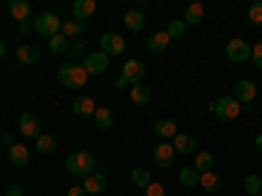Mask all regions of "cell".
Segmentation results:
<instances>
[{"label": "cell", "instance_id": "35", "mask_svg": "<svg viewBox=\"0 0 262 196\" xmlns=\"http://www.w3.org/2000/svg\"><path fill=\"white\" fill-rule=\"evenodd\" d=\"M144 196H165V188H163L160 183H155V181H152V183L144 188Z\"/></svg>", "mask_w": 262, "mask_h": 196}, {"label": "cell", "instance_id": "10", "mask_svg": "<svg viewBox=\"0 0 262 196\" xmlns=\"http://www.w3.org/2000/svg\"><path fill=\"white\" fill-rule=\"evenodd\" d=\"M128 84H139L142 79H144V63L142 60H137V58H131V60H126L123 63V74H121Z\"/></svg>", "mask_w": 262, "mask_h": 196}, {"label": "cell", "instance_id": "13", "mask_svg": "<svg viewBox=\"0 0 262 196\" xmlns=\"http://www.w3.org/2000/svg\"><path fill=\"white\" fill-rule=\"evenodd\" d=\"M71 110H74V115H79V118H90V115H95L97 105H95L92 97H76V100L71 102Z\"/></svg>", "mask_w": 262, "mask_h": 196}, {"label": "cell", "instance_id": "34", "mask_svg": "<svg viewBox=\"0 0 262 196\" xmlns=\"http://www.w3.org/2000/svg\"><path fill=\"white\" fill-rule=\"evenodd\" d=\"M249 21L254 27H262V0H257V3L249 6Z\"/></svg>", "mask_w": 262, "mask_h": 196}, {"label": "cell", "instance_id": "7", "mask_svg": "<svg viewBox=\"0 0 262 196\" xmlns=\"http://www.w3.org/2000/svg\"><path fill=\"white\" fill-rule=\"evenodd\" d=\"M226 55L233 63H247L252 58V47H249V42H244V39H231L226 45Z\"/></svg>", "mask_w": 262, "mask_h": 196}, {"label": "cell", "instance_id": "1", "mask_svg": "<svg viewBox=\"0 0 262 196\" xmlns=\"http://www.w3.org/2000/svg\"><path fill=\"white\" fill-rule=\"evenodd\" d=\"M58 81L69 89H84L86 81H90V74L84 71V65L79 63H66L58 68Z\"/></svg>", "mask_w": 262, "mask_h": 196}, {"label": "cell", "instance_id": "5", "mask_svg": "<svg viewBox=\"0 0 262 196\" xmlns=\"http://www.w3.org/2000/svg\"><path fill=\"white\" fill-rule=\"evenodd\" d=\"M84 71L90 74V76H102L105 71H107V65H111V58H107L105 53H100V50H95V53H86L84 55Z\"/></svg>", "mask_w": 262, "mask_h": 196}, {"label": "cell", "instance_id": "3", "mask_svg": "<svg viewBox=\"0 0 262 196\" xmlns=\"http://www.w3.org/2000/svg\"><path fill=\"white\" fill-rule=\"evenodd\" d=\"M210 110L221 118V120H236L238 115H242V110L244 107L238 105L233 97H217L212 105H210Z\"/></svg>", "mask_w": 262, "mask_h": 196}, {"label": "cell", "instance_id": "43", "mask_svg": "<svg viewBox=\"0 0 262 196\" xmlns=\"http://www.w3.org/2000/svg\"><path fill=\"white\" fill-rule=\"evenodd\" d=\"M3 58H6V42L0 39V60H3Z\"/></svg>", "mask_w": 262, "mask_h": 196}, {"label": "cell", "instance_id": "37", "mask_svg": "<svg viewBox=\"0 0 262 196\" xmlns=\"http://www.w3.org/2000/svg\"><path fill=\"white\" fill-rule=\"evenodd\" d=\"M3 196H24V188L16 186V183H11V186L3 188Z\"/></svg>", "mask_w": 262, "mask_h": 196}, {"label": "cell", "instance_id": "32", "mask_svg": "<svg viewBox=\"0 0 262 196\" xmlns=\"http://www.w3.org/2000/svg\"><path fill=\"white\" fill-rule=\"evenodd\" d=\"M244 188H247L249 196H259V193H262V178H259V176H247Z\"/></svg>", "mask_w": 262, "mask_h": 196}, {"label": "cell", "instance_id": "15", "mask_svg": "<svg viewBox=\"0 0 262 196\" xmlns=\"http://www.w3.org/2000/svg\"><path fill=\"white\" fill-rule=\"evenodd\" d=\"M202 18H205V6L202 3H191V6H186L181 21L186 27H196V24H202Z\"/></svg>", "mask_w": 262, "mask_h": 196}, {"label": "cell", "instance_id": "12", "mask_svg": "<svg viewBox=\"0 0 262 196\" xmlns=\"http://www.w3.org/2000/svg\"><path fill=\"white\" fill-rule=\"evenodd\" d=\"M18 131H21L27 139H37V136L42 134V131H39V120H37L32 113H24V115L18 118Z\"/></svg>", "mask_w": 262, "mask_h": 196}, {"label": "cell", "instance_id": "11", "mask_svg": "<svg viewBox=\"0 0 262 196\" xmlns=\"http://www.w3.org/2000/svg\"><path fill=\"white\" fill-rule=\"evenodd\" d=\"M8 160L16 167H27L29 160H32V152H29L27 144H13V146H8Z\"/></svg>", "mask_w": 262, "mask_h": 196}, {"label": "cell", "instance_id": "26", "mask_svg": "<svg viewBox=\"0 0 262 196\" xmlns=\"http://www.w3.org/2000/svg\"><path fill=\"white\" fill-rule=\"evenodd\" d=\"M131 183H134L137 188H147L152 183V173L147 167H134L131 170Z\"/></svg>", "mask_w": 262, "mask_h": 196}, {"label": "cell", "instance_id": "14", "mask_svg": "<svg viewBox=\"0 0 262 196\" xmlns=\"http://www.w3.org/2000/svg\"><path fill=\"white\" fill-rule=\"evenodd\" d=\"M105 173H100V170H95V173H90V176L84 178V191L86 193H102L105 191Z\"/></svg>", "mask_w": 262, "mask_h": 196}, {"label": "cell", "instance_id": "6", "mask_svg": "<svg viewBox=\"0 0 262 196\" xmlns=\"http://www.w3.org/2000/svg\"><path fill=\"white\" fill-rule=\"evenodd\" d=\"M123 50H126V42H123L121 34L107 32V34L100 37V53H105L107 58H111V55H121Z\"/></svg>", "mask_w": 262, "mask_h": 196}, {"label": "cell", "instance_id": "44", "mask_svg": "<svg viewBox=\"0 0 262 196\" xmlns=\"http://www.w3.org/2000/svg\"><path fill=\"white\" fill-rule=\"evenodd\" d=\"M257 149L262 152V134H257Z\"/></svg>", "mask_w": 262, "mask_h": 196}, {"label": "cell", "instance_id": "40", "mask_svg": "<svg viewBox=\"0 0 262 196\" xmlns=\"http://www.w3.org/2000/svg\"><path fill=\"white\" fill-rule=\"evenodd\" d=\"M32 32V24H29V21H21V24H18V34H29Z\"/></svg>", "mask_w": 262, "mask_h": 196}, {"label": "cell", "instance_id": "20", "mask_svg": "<svg viewBox=\"0 0 262 196\" xmlns=\"http://www.w3.org/2000/svg\"><path fill=\"white\" fill-rule=\"evenodd\" d=\"M95 11H97V3H95V0H76V3H74V18H76V21L90 18Z\"/></svg>", "mask_w": 262, "mask_h": 196}, {"label": "cell", "instance_id": "2", "mask_svg": "<svg viewBox=\"0 0 262 196\" xmlns=\"http://www.w3.org/2000/svg\"><path fill=\"white\" fill-rule=\"evenodd\" d=\"M66 170L76 178H86L90 173H95V157L86 149H76L69 155V160H66Z\"/></svg>", "mask_w": 262, "mask_h": 196}, {"label": "cell", "instance_id": "19", "mask_svg": "<svg viewBox=\"0 0 262 196\" xmlns=\"http://www.w3.org/2000/svg\"><path fill=\"white\" fill-rule=\"evenodd\" d=\"M8 11H11V16L21 24V21H27V18H29L32 6L27 3V0H11V3H8Z\"/></svg>", "mask_w": 262, "mask_h": 196}, {"label": "cell", "instance_id": "9", "mask_svg": "<svg viewBox=\"0 0 262 196\" xmlns=\"http://www.w3.org/2000/svg\"><path fill=\"white\" fill-rule=\"evenodd\" d=\"M254 97H257V84H252L249 79H244V81H238L236 84V94H233V100L238 102V105H249V102H254Z\"/></svg>", "mask_w": 262, "mask_h": 196}, {"label": "cell", "instance_id": "16", "mask_svg": "<svg viewBox=\"0 0 262 196\" xmlns=\"http://www.w3.org/2000/svg\"><path fill=\"white\" fill-rule=\"evenodd\" d=\"M176 134H179V126L173 123V120H168V118H163V120H158L155 123V136L158 139H176Z\"/></svg>", "mask_w": 262, "mask_h": 196}, {"label": "cell", "instance_id": "4", "mask_svg": "<svg viewBox=\"0 0 262 196\" xmlns=\"http://www.w3.org/2000/svg\"><path fill=\"white\" fill-rule=\"evenodd\" d=\"M60 27H63V21L55 16V13H50V11H45V13H39L37 18H34V29L42 34V37H55V34H60Z\"/></svg>", "mask_w": 262, "mask_h": 196}, {"label": "cell", "instance_id": "22", "mask_svg": "<svg viewBox=\"0 0 262 196\" xmlns=\"http://www.w3.org/2000/svg\"><path fill=\"white\" fill-rule=\"evenodd\" d=\"M152 100V92L147 84H131V102L134 105H147Z\"/></svg>", "mask_w": 262, "mask_h": 196}, {"label": "cell", "instance_id": "41", "mask_svg": "<svg viewBox=\"0 0 262 196\" xmlns=\"http://www.w3.org/2000/svg\"><path fill=\"white\" fill-rule=\"evenodd\" d=\"M3 144H8V146H13L16 141H13V134H11V131H6V134H3Z\"/></svg>", "mask_w": 262, "mask_h": 196}, {"label": "cell", "instance_id": "27", "mask_svg": "<svg viewBox=\"0 0 262 196\" xmlns=\"http://www.w3.org/2000/svg\"><path fill=\"white\" fill-rule=\"evenodd\" d=\"M123 24H126V29H131V32H139V29L144 27V13H142V11H128V13L123 16Z\"/></svg>", "mask_w": 262, "mask_h": 196}, {"label": "cell", "instance_id": "18", "mask_svg": "<svg viewBox=\"0 0 262 196\" xmlns=\"http://www.w3.org/2000/svg\"><path fill=\"white\" fill-rule=\"evenodd\" d=\"M168 45H170V37H168L165 32H155V34L147 39V50H149V53H165Z\"/></svg>", "mask_w": 262, "mask_h": 196}, {"label": "cell", "instance_id": "29", "mask_svg": "<svg viewBox=\"0 0 262 196\" xmlns=\"http://www.w3.org/2000/svg\"><path fill=\"white\" fill-rule=\"evenodd\" d=\"M194 167L200 170V173H207V170L215 167V157L210 155V152H200V155H196V160H194Z\"/></svg>", "mask_w": 262, "mask_h": 196}, {"label": "cell", "instance_id": "28", "mask_svg": "<svg viewBox=\"0 0 262 196\" xmlns=\"http://www.w3.org/2000/svg\"><path fill=\"white\" fill-rule=\"evenodd\" d=\"M200 176H202V173L196 170V167H184L181 176H179V181H181L186 188H194V186H200Z\"/></svg>", "mask_w": 262, "mask_h": 196}, {"label": "cell", "instance_id": "8", "mask_svg": "<svg viewBox=\"0 0 262 196\" xmlns=\"http://www.w3.org/2000/svg\"><path fill=\"white\" fill-rule=\"evenodd\" d=\"M173 155H176L173 144L160 141V144L155 146V152H152V160H155V165H158V167H173Z\"/></svg>", "mask_w": 262, "mask_h": 196}, {"label": "cell", "instance_id": "38", "mask_svg": "<svg viewBox=\"0 0 262 196\" xmlns=\"http://www.w3.org/2000/svg\"><path fill=\"white\" fill-rule=\"evenodd\" d=\"M84 53H86V47L81 45V42H76L74 47H69V58H81Z\"/></svg>", "mask_w": 262, "mask_h": 196}, {"label": "cell", "instance_id": "30", "mask_svg": "<svg viewBox=\"0 0 262 196\" xmlns=\"http://www.w3.org/2000/svg\"><path fill=\"white\" fill-rule=\"evenodd\" d=\"M81 32H84V24H81V21H76V18L63 21V27H60V34L63 37H79Z\"/></svg>", "mask_w": 262, "mask_h": 196}, {"label": "cell", "instance_id": "31", "mask_svg": "<svg viewBox=\"0 0 262 196\" xmlns=\"http://www.w3.org/2000/svg\"><path fill=\"white\" fill-rule=\"evenodd\" d=\"M184 32H186V24H184V21H179V18L168 21V29H165V34L170 37V42H173V39H181V37H184Z\"/></svg>", "mask_w": 262, "mask_h": 196}, {"label": "cell", "instance_id": "24", "mask_svg": "<svg viewBox=\"0 0 262 196\" xmlns=\"http://www.w3.org/2000/svg\"><path fill=\"white\" fill-rule=\"evenodd\" d=\"M92 118H95V126H97L100 131H107V128L113 126V113H111V107H97Z\"/></svg>", "mask_w": 262, "mask_h": 196}, {"label": "cell", "instance_id": "33", "mask_svg": "<svg viewBox=\"0 0 262 196\" xmlns=\"http://www.w3.org/2000/svg\"><path fill=\"white\" fill-rule=\"evenodd\" d=\"M50 50L53 53H69V37H63V34L50 37Z\"/></svg>", "mask_w": 262, "mask_h": 196}, {"label": "cell", "instance_id": "17", "mask_svg": "<svg viewBox=\"0 0 262 196\" xmlns=\"http://www.w3.org/2000/svg\"><path fill=\"white\" fill-rule=\"evenodd\" d=\"M196 146V139L191 134H176V139H173V149L179 152V155H191Z\"/></svg>", "mask_w": 262, "mask_h": 196}, {"label": "cell", "instance_id": "21", "mask_svg": "<svg viewBox=\"0 0 262 196\" xmlns=\"http://www.w3.org/2000/svg\"><path fill=\"white\" fill-rule=\"evenodd\" d=\"M34 149L39 152V155H55V149H58V141L48 134H39L34 139Z\"/></svg>", "mask_w": 262, "mask_h": 196}, {"label": "cell", "instance_id": "36", "mask_svg": "<svg viewBox=\"0 0 262 196\" xmlns=\"http://www.w3.org/2000/svg\"><path fill=\"white\" fill-rule=\"evenodd\" d=\"M252 60L257 63V68H262V42H257L252 47Z\"/></svg>", "mask_w": 262, "mask_h": 196}, {"label": "cell", "instance_id": "39", "mask_svg": "<svg viewBox=\"0 0 262 196\" xmlns=\"http://www.w3.org/2000/svg\"><path fill=\"white\" fill-rule=\"evenodd\" d=\"M69 196H86V191H84V186H71Z\"/></svg>", "mask_w": 262, "mask_h": 196}, {"label": "cell", "instance_id": "23", "mask_svg": "<svg viewBox=\"0 0 262 196\" xmlns=\"http://www.w3.org/2000/svg\"><path fill=\"white\" fill-rule=\"evenodd\" d=\"M200 186L207 193H215L217 188H221V176H217L215 170H207V173H202V176H200Z\"/></svg>", "mask_w": 262, "mask_h": 196}, {"label": "cell", "instance_id": "42", "mask_svg": "<svg viewBox=\"0 0 262 196\" xmlns=\"http://www.w3.org/2000/svg\"><path fill=\"white\" fill-rule=\"evenodd\" d=\"M116 86H118V89H123V86H128V81H126L123 76H118V79H116Z\"/></svg>", "mask_w": 262, "mask_h": 196}, {"label": "cell", "instance_id": "25", "mask_svg": "<svg viewBox=\"0 0 262 196\" xmlns=\"http://www.w3.org/2000/svg\"><path fill=\"white\" fill-rule=\"evenodd\" d=\"M16 58H18V63L32 65V63H37V60H39V50H37L34 45H21V47L16 50Z\"/></svg>", "mask_w": 262, "mask_h": 196}, {"label": "cell", "instance_id": "45", "mask_svg": "<svg viewBox=\"0 0 262 196\" xmlns=\"http://www.w3.org/2000/svg\"><path fill=\"white\" fill-rule=\"evenodd\" d=\"M259 196H262V193H259Z\"/></svg>", "mask_w": 262, "mask_h": 196}]
</instances>
